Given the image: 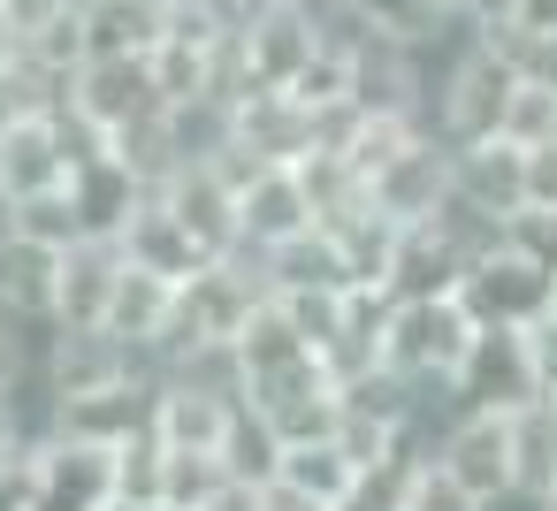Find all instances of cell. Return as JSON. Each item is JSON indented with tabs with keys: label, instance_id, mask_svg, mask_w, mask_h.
Wrapping results in <instances>:
<instances>
[{
	"label": "cell",
	"instance_id": "obj_1",
	"mask_svg": "<svg viewBox=\"0 0 557 511\" xmlns=\"http://www.w3.org/2000/svg\"><path fill=\"white\" fill-rule=\"evenodd\" d=\"M511 62L473 32L458 24V39L435 54V100H428V130L443 146H473V138H504V115H511Z\"/></svg>",
	"mask_w": 557,
	"mask_h": 511
},
{
	"label": "cell",
	"instance_id": "obj_2",
	"mask_svg": "<svg viewBox=\"0 0 557 511\" xmlns=\"http://www.w3.org/2000/svg\"><path fill=\"white\" fill-rule=\"evenodd\" d=\"M481 321L473 306L450 290V298H389V336H382V366H397L405 382H420L443 412H450V382L473 351Z\"/></svg>",
	"mask_w": 557,
	"mask_h": 511
},
{
	"label": "cell",
	"instance_id": "obj_3",
	"mask_svg": "<svg viewBox=\"0 0 557 511\" xmlns=\"http://www.w3.org/2000/svg\"><path fill=\"white\" fill-rule=\"evenodd\" d=\"M367 199H374L382 222L420 229V222H435V214L458 199V153H450L435 130H420V138H405V146L367 176Z\"/></svg>",
	"mask_w": 557,
	"mask_h": 511
},
{
	"label": "cell",
	"instance_id": "obj_4",
	"mask_svg": "<svg viewBox=\"0 0 557 511\" xmlns=\"http://www.w3.org/2000/svg\"><path fill=\"white\" fill-rule=\"evenodd\" d=\"M214 169H230V184H237V222H245V245H252V252H275V245L321 229L313 191H306L298 169H283V161H252V153H222Z\"/></svg>",
	"mask_w": 557,
	"mask_h": 511
},
{
	"label": "cell",
	"instance_id": "obj_5",
	"mask_svg": "<svg viewBox=\"0 0 557 511\" xmlns=\"http://www.w3.org/2000/svg\"><path fill=\"white\" fill-rule=\"evenodd\" d=\"M428 450L443 473H458L481 503H511V412L488 404H450L428 427Z\"/></svg>",
	"mask_w": 557,
	"mask_h": 511
},
{
	"label": "cell",
	"instance_id": "obj_6",
	"mask_svg": "<svg viewBox=\"0 0 557 511\" xmlns=\"http://www.w3.org/2000/svg\"><path fill=\"white\" fill-rule=\"evenodd\" d=\"M549 397L542 374H534V351H527V321H481L458 382H450V404H488V412H519Z\"/></svg>",
	"mask_w": 557,
	"mask_h": 511
},
{
	"label": "cell",
	"instance_id": "obj_7",
	"mask_svg": "<svg viewBox=\"0 0 557 511\" xmlns=\"http://www.w3.org/2000/svg\"><path fill=\"white\" fill-rule=\"evenodd\" d=\"M70 100H77L92 123L131 130V123H146V115L169 108V85H161V62H153V54H92V62L77 70Z\"/></svg>",
	"mask_w": 557,
	"mask_h": 511
},
{
	"label": "cell",
	"instance_id": "obj_8",
	"mask_svg": "<svg viewBox=\"0 0 557 511\" xmlns=\"http://www.w3.org/2000/svg\"><path fill=\"white\" fill-rule=\"evenodd\" d=\"M458 298L473 306V321H534V313H549V306H557V275H549V267H534V260L504 237L496 252H481V260L466 267Z\"/></svg>",
	"mask_w": 557,
	"mask_h": 511
},
{
	"label": "cell",
	"instance_id": "obj_9",
	"mask_svg": "<svg viewBox=\"0 0 557 511\" xmlns=\"http://www.w3.org/2000/svg\"><path fill=\"white\" fill-rule=\"evenodd\" d=\"M39 374H47L54 404H62V397L108 389V382H123V374H153V359H146V351H131L115 328H54V336H47Z\"/></svg>",
	"mask_w": 557,
	"mask_h": 511
},
{
	"label": "cell",
	"instance_id": "obj_10",
	"mask_svg": "<svg viewBox=\"0 0 557 511\" xmlns=\"http://www.w3.org/2000/svg\"><path fill=\"white\" fill-rule=\"evenodd\" d=\"M237 39L260 85H298V70L321 54V9L313 0H260Z\"/></svg>",
	"mask_w": 557,
	"mask_h": 511
},
{
	"label": "cell",
	"instance_id": "obj_11",
	"mask_svg": "<svg viewBox=\"0 0 557 511\" xmlns=\"http://www.w3.org/2000/svg\"><path fill=\"white\" fill-rule=\"evenodd\" d=\"M313 146H321V115H313L290 85H252V92L237 100V153L298 169Z\"/></svg>",
	"mask_w": 557,
	"mask_h": 511
},
{
	"label": "cell",
	"instance_id": "obj_12",
	"mask_svg": "<svg viewBox=\"0 0 557 511\" xmlns=\"http://www.w3.org/2000/svg\"><path fill=\"white\" fill-rule=\"evenodd\" d=\"M153 397H161V366L153 374H123L108 389H85V397H62L54 404V435H85V443H131L153 427Z\"/></svg>",
	"mask_w": 557,
	"mask_h": 511
},
{
	"label": "cell",
	"instance_id": "obj_13",
	"mask_svg": "<svg viewBox=\"0 0 557 511\" xmlns=\"http://www.w3.org/2000/svg\"><path fill=\"white\" fill-rule=\"evenodd\" d=\"M458 153V199L488 222H511L534 207V176H527V146L511 138H473V146H450Z\"/></svg>",
	"mask_w": 557,
	"mask_h": 511
},
{
	"label": "cell",
	"instance_id": "obj_14",
	"mask_svg": "<svg viewBox=\"0 0 557 511\" xmlns=\"http://www.w3.org/2000/svg\"><path fill=\"white\" fill-rule=\"evenodd\" d=\"M123 290V245L115 237H85L62 252V283H54V328H108Z\"/></svg>",
	"mask_w": 557,
	"mask_h": 511
},
{
	"label": "cell",
	"instance_id": "obj_15",
	"mask_svg": "<svg viewBox=\"0 0 557 511\" xmlns=\"http://www.w3.org/2000/svg\"><path fill=\"white\" fill-rule=\"evenodd\" d=\"M115 245H123V252H131L138 267L169 275V283H191V275H199L207 260H222V252H207V245L191 237V222H184V214H176V207H169L161 191H146V207L131 214V229H123Z\"/></svg>",
	"mask_w": 557,
	"mask_h": 511
},
{
	"label": "cell",
	"instance_id": "obj_16",
	"mask_svg": "<svg viewBox=\"0 0 557 511\" xmlns=\"http://www.w3.org/2000/svg\"><path fill=\"white\" fill-rule=\"evenodd\" d=\"M237 397H214L199 382H176L161 374V397H153V435L169 450H230V427H237Z\"/></svg>",
	"mask_w": 557,
	"mask_h": 511
},
{
	"label": "cell",
	"instance_id": "obj_17",
	"mask_svg": "<svg viewBox=\"0 0 557 511\" xmlns=\"http://www.w3.org/2000/svg\"><path fill=\"white\" fill-rule=\"evenodd\" d=\"M176 290H184V283H169V275H153V267H138V260L123 252V290H115L108 328H115L131 351H146L153 366H161V344H169V328H176Z\"/></svg>",
	"mask_w": 557,
	"mask_h": 511
},
{
	"label": "cell",
	"instance_id": "obj_18",
	"mask_svg": "<svg viewBox=\"0 0 557 511\" xmlns=\"http://www.w3.org/2000/svg\"><path fill=\"white\" fill-rule=\"evenodd\" d=\"M146 176L123 161V153H100V161H85V169H70V199H77V214H85V229L92 237H123L131 229V214L146 207Z\"/></svg>",
	"mask_w": 557,
	"mask_h": 511
},
{
	"label": "cell",
	"instance_id": "obj_19",
	"mask_svg": "<svg viewBox=\"0 0 557 511\" xmlns=\"http://www.w3.org/2000/svg\"><path fill=\"white\" fill-rule=\"evenodd\" d=\"M466 283V252L443 222L397 229V260H389V298H450Z\"/></svg>",
	"mask_w": 557,
	"mask_h": 511
},
{
	"label": "cell",
	"instance_id": "obj_20",
	"mask_svg": "<svg viewBox=\"0 0 557 511\" xmlns=\"http://www.w3.org/2000/svg\"><path fill=\"white\" fill-rule=\"evenodd\" d=\"M0 184H9V199H32V191H54V184H70L62 115H24L9 138H0Z\"/></svg>",
	"mask_w": 557,
	"mask_h": 511
},
{
	"label": "cell",
	"instance_id": "obj_21",
	"mask_svg": "<svg viewBox=\"0 0 557 511\" xmlns=\"http://www.w3.org/2000/svg\"><path fill=\"white\" fill-rule=\"evenodd\" d=\"M85 62L92 54H153L169 39V0H85Z\"/></svg>",
	"mask_w": 557,
	"mask_h": 511
},
{
	"label": "cell",
	"instance_id": "obj_22",
	"mask_svg": "<svg viewBox=\"0 0 557 511\" xmlns=\"http://www.w3.org/2000/svg\"><path fill=\"white\" fill-rule=\"evenodd\" d=\"M260 267H268V290H351V260H344L336 229H306V237L260 252Z\"/></svg>",
	"mask_w": 557,
	"mask_h": 511
},
{
	"label": "cell",
	"instance_id": "obj_23",
	"mask_svg": "<svg viewBox=\"0 0 557 511\" xmlns=\"http://www.w3.org/2000/svg\"><path fill=\"white\" fill-rule=\"evenodd\" d=\"M511 496H527V503L557 496V404L549 397L511 412Z\"/></svg>",
	"mask_w": 557,
	"mask_h": 511
},
{
	"label": "cell",
	"instance_id": "obj_24",
	"mask_svg": "<svg viewBox=\"0 0 557 511\" xmlns=\"http://www.w3.org/2000/svg\"><path fill=\"white\" fill-rule=\"evenodd\" d=\"M351 16L374 32V39H405V47H450L458 39V16L443 0H351Z\"/></svg>",
	"mask_w": 557,
	"mask_h": 511
},
{
	"label": "cell",
	"instance_id": "obj_25",
	"mask_svg": "<svg viewBox=\"0 0 557 511\" xmlns=\"http://www.w3.org/2000/svg\"><path fill=\"white\" fill-rule=\"evenodd\" d=\"M0 229H16V237H32V245H54V252H70V245L92 237L85 214H77V199H70V184L32 191V199H9V222H0Z\"/></svg>",
	"mask_w": 557,
	"mask_h": 511
},
{
	"label": "cell",
	"instance_id": "obj_26",
	"mask_svg": "<svg viewBox=\"0 0 557 511\" xmlns=\"http://www.w3.org/2000/svg\"><path fill=\"white\" fill-rule=\"evenodd\" d=\"M428 427H405V420H389V412H374V404H351L344 397V420H336V443H344V458L367 473V465H382V458H397L405 443H420Z\"/></svg>",
	"mask_w": 557,
	"mask_h": 511
},
{
	"label": "cell",
	"instance_id": "obj_27",
	"mask_svg": "<svg viewBox=\"0 0 557 511\" xmlns=\"http://www.w3.org/2000/svg\"><path fill=\"white\" fill-rule=\"evenodd\" d=\"M420 458H428V435L420 443H405L397 458H382V465H367L344 496H336V511H405V496H412V473H420Z\"/></svg>",
	"mask_w": 557,
	"mask_h": 511
},
{
	"label": "cell",
	"instance_id": "obj_28",
	"mask_svg": "<svg viewBox=\"0 0 557 511\" xmlns=\"http://www.w3.org/2000/svg\"><path fill=\"white\" fill-rule=\"evenodd\" d=\"M283 481L306 488V496H321V503H336V496L359 481V465L344 458L336 435H321V443H290V450H283Z\"/></svg>",
	"mask_w": 557,
	"mask_h": 511
},
{
	"label": "cell",
	"instance_id": "obj_29",
	"mask_svg": "<svg viewBox=\"0 0 557 511\" xmlns=\"http://www.w3.org/2000/svg\"><path fill=\"white\" fill-rule=\"evenodd\" d=\"M237 351H245V366L260 374V366H283V359H306L313 344H306V328L290 321V306L283 298H260V313L245 321V336H237Z\"/></svg>",
	"mask_w": 557,
	"mask_h": 511
},
{
	"label": "cell",
	"instance_id": "obj_30",
	"mask_svg": "<svg viewBox=\"0 0 557 511\" xmlns=\"http://www.w3.org/2000/svg\"><path fill=\"white\" fill-rule=\"evenodd\" d=\"M115 496L123 503H161L169 496V443L146 427L131 443H115Z\"/></svg>",
	"mask_w": 557,
	"mask_h": 511
},
{
	"label": "cell",
	"instance_id": "obj_31",
	"mask_svg": "<svg viewBox=\"0 0 557 511\" xmlns=\"http://www.w3.org/2000/svg\"><path fill=\"white\" fill-rule=\"evenodd\" d=\"M222 458H230V473H237V481H260V488H268V481H283V435H275L252 404L237 412V427H230V450H222Z\"/></svg>",
	"mask_w": 557,
	"mask_h": 511
},
{
	"label": "cell",
	"instance_id": "obj_32",
	"mask_svg": "<svg viewBox=\"0 0 557 511\" xmlns=\"http://www.w3.org/2000/svg\"><path fill=\"white\" fill-rule=\"evenodd\" d=\"M275 298L290 306V321L306 328V344H313V351H329V344L344 336L351 306H359V290H275Z\"/></svg>",
	"mask_w": 557,
	"mask_h": 511
},
{
	"label": "cell",
	"instance_id": "obj_33",
	"mask_svg": "<svg viewBox=\"0 0 557 511\" xmlns=\"http://www.w3.org/2000/svg\"><path fill=\"white\" fill-rule=\"evenodd\" d=\"M222 481H230V458H222V450H169V496H161V503L199 511Z\"/></svg>",
	"mask_w": 557,
	"mask_h": 511
},
{
	"label": "cell",
	"instance_id": "obj_34",
	"mask_svg": "<svg viewBox=\"0 0 557 511\" xmlns=\"http://www.w3.org/2000/svg\"><path fill=\"white\" fill-rule=\"evenodd\" d=\"M504 138L511 146H549L557 138V85H519L511 92V115H504Z\"/></svg>",
	"mask_w": 557,
	"mask_h": 511
},
{
	"label": "cell",
	"instance_id": "obj_35",
	"mask_svg": "<svg viewBox=\"0 0 557 511\" xmlns=\"http://www.w3.org/2000/svg\"><path fill=\"white\" fill-rule=\"evenodd\" d=\"M405 511H496V503H481L458 473H443L435 465V450L420 458V473H412V496H405Z\"/></svg>",
	"mask_w": 557,
	"mask_h": 511
},
{
	"label": "cell",
	"instance_id": "obj_36",
	"mask_svg": "<svg viewBox=\"0 0 557 511\" xmlns=\"http://www.w3.org/2000/svg\"><path fill=\"white\" fill-rule=\"evenodd\" d=\"M504 237H511L534 267H549V275H557V207H527V214H511V222H504Z\"/></svg>",
	"mask_w": 557,
	"mask_h": 511
},
{
	"label": "cell",
	"instance_id": "obj_37",
	"mask_svg": "<svg viewBox=\"0 0 557 511\" xmlns=\"http://www.w3.org/2000/svg\"><path fill=\"white\" fill-rule=\"evenodd\" d=\"M85 9V0H0V16L16 24V39H39V32H54V24H70Z\"/></svg>",
	"mask_w": 557,
	"mask_h": 511
},
{
	"label": "cell",
	"instance_id": "obj_38",
	"mask_svg": "<svg viewBox=\"0 0 557 511\" xmlns=\"http://www.w3.org/2000/svg\"><path fill=\"white\" fill-rule=\"evenodd\" d=\"M527 351H534V374H542V389H557V306L527 321Z\"/></svg>",
	"mask_w": 557,
	"mask_h": 511
},
{
	"label": "cell",
	"instance_id": "obj_39",
	"mask_svg": "<svg viewBox=\"0 0 557 511\" xmlns=\"http://www.w3.org/2000/svg\"><path fill=\"white\" fill-rule=\"evenodd\" d=\"M199 511H268V488H260V481H237V473H230V481H222V488H214V496H207Z\"/></svg>",
	"mask_w": 557,
	"mask_h": 511
},
{
	"label": "cell",
	"instance_id": "obj_40",
	"mask_svg": "<svg viewBox=\"0 0 557 511\" xmlns=\"http://www.w3.org/2000/svg\"><path fill=\"white\" fill-rule=\"evenodd\" d=\"M527 176H534V207H557V138L527 153Z\"/></svg>",
	"mask_w": 557,
	"mask_h": 511
},
{
	"label": "cell",
	"instance_id": "obj_41",
	"mask_svg": "<svg viewBox=\"0 0 557 511\" xmlns=\"http://www.w3.org/2000/svg\"><path fill=\"white\" fill-rule=\"evenodd\" d=\"M496 24H519V32H557V0H504Z\"/></svg>",
	"mask_w": 557,
	"mask_h": 511
},
{
	"label": "cell",
	"instance_id": "obj_42",
	"mask_svg": "<svg viewBox=\"0 0 557 511\" xmlns=\"http://www.w3.org/2000/svg\"><path fill=\"white\" fill-rule=\"evenodd\" d=\"M191 9H199V16H214L222 32H245V24H252V9H260V0H191Z\"/></svg>",
	"mask_w": 557,
	"mask_h": 511
},
{
	"label": "cell",
	"instance_id": "obj_43",
	"mask_svg": "<svg viewBox=\"0 0 557 511\" xmlns=\"http://www.w3.org/2000/svg\"><path fill=\"white\" fill-rule=\"evenodd\" d=\"M268 511H336V503H321V496H306L290 481H268Z\"/></svg>",
	"mask_w": 557,
	"mask_h": 511
},
{
	"label": "cell",
	"instance_id": "obj_44",
	"mask_svg": "<svg viewBox=\"0 0 557 511\" xmlns=\"http://www.w3.org/2000/svg\"><path fill=\"white\" fill-rule=\"evenodd\" d=\"M16 54H24V39H16V24H9V16H0V70H9Z\"/></svg>",
	"mask_w": 557,
	"mask_h": 511
},
{
	"label": "cell",
	"instance_id": "obj_45",
	"mask_svg": "<svg viewBox=\"0 0 557 511\" xmlns=\"http://www.w3.org/2000/svg\"><path fill=\"white\" fill-rule=\"evenodd\" d=\"M100 511H161V503H123V496H115V503H100Z\"/></svg>",
	"mask_w": 557,
	"mask_h": 511
},
{
	"label": "cell",
	"instance_id": "obj_46",
	"mask_svg": "<svg viewBox=\"0 0 557 511\" xmlns=\"http://www.w3.org/2000/svg\"><path fill=\"white\" fill-rule=\"evenodd\" d=\"M0 222H9V184H0Z\"/></svg>",
	"mask_w": 557,
	"mask_h": 511
},
{
	"label": "cell",
	"instance_id": "obj_47",
	"mask_svg": "<svg viewBox=\"0 0 557 511\" xmlns=\"http://www.w3.org/2000/svg\"><path fill=\"white\" fill-rule=\"evenodd\" d=\"M534 511H557V496H549V503H534Z\"/></svg>",
	"mask_w": 557,
	"mask_h": 511
},
{
	"label": "cell",
	"instance_id": "obj_48",
	"mask_svg": "<svg viewBox=\"0 0 557 511\" xmlns=\"http://www.w3.org/2000/svg\"><path fill=\"white\" fill-rule=\"evenodd\" d=\"M549 404H557V389H549Z\"/></svg>",
	"mask_w": 557,
	"mask_h": 511
}]
</instances>
